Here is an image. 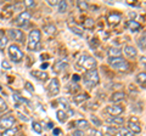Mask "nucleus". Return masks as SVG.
<instances>
[{"label":"nucleus","mask_w":146,"mask_h":136,"mask_svg":"<svg viewBox=\"0 0 146 136\" xmlns=\"http://www.w3.org/2000/svg\"><path fill=\"white\" fill-rule=\"evenodd\" d=\"M16 131H17V129L15 128H10V129H6L4 133L1 134V136H15L16 135Z\"/></svg>","instance_id":"nucleus-27"},{"label":"nucleus","mask_w":146,"mask_h":136,"mask_svg":"<svg viewBox=\"0 0 146 136\" xmlns=\"http://www.w3.org/2000/svg\"><path fill=\"white\" fill-rule=\"evenodd\" d=\"M31 74L33 75L34 78H36L38 80H40V81H46L48 78H49L48 73H45V72H42V71H32Z\"/></svg>","instance_id":"nucleus-12"},{"label":"nucleus","mask_w":146,"mask_h":136,"mask_svg":"<svg viewBox=\"0 0 146 136\" xmlns=\"http://www.w3.org/2000/svg\"><path fill=\"white\" fill-rule=\"evenodd\" d=\"M125 98V94L124 92H122V91H117V92H113L112 94V96H111V102L113 103H118V102H121L123 101V100Z\"/></svg>","instance_id":"nucleus-13"},{"label":"nucleus","mask_w":146,"mask_h":136,"mask_svg":"<svg viewBox=\"0 0 146 136\" xmlns=\"http://www.w3.org/2000/svg\"><path fill=\"white\" fill-rule=\"evenodd\" d=\"M128 130L131 131L133 134H139L141 131V128L138 123V119H135V118H131L129 120V123H128Z\"/></svg>","instance_id":"nucleus-11"},{"label":"nucleus","mask_w":146,"mask_h":136,"mask_svg":"<svg viewBox=\"0 0 146 136\" xmlns=\"http://www.w3.org/2000/svg\"><path fill=\"white\" fill-rule=\"evenodd\" d=\"M7 110V105L6 102L4 101V98L0 97V111H6Z\"/></svg>","instance_id":"nucleus-35"},{"label":"nucleus","mask_w":146,"mask_h":136,"mask_svg":"<svg viewBox=\"0 0 146 136\" xmlns=\"http://www.w3.org/2000/svg\"><path fill=\"white\" fill-rule=\"evenodd\" d=\"M136 81L141 85L146 84V73L145 72H141V73H139L138 75H136Z\"/></svg>","instance_id":"nucleus-26"},{"label":"nucleus","mask_w":146,"mask_h":136,"mask_svg":"<svg viewBox=\"0 0 146 136\" xmlns=\"http://www.w3.org/2000/svg\"><path fill=\"white\" fill-rule=\"evenodd\" d=\"M73 80H74V81H78V80H79V77L77 75V74H74V75H73Z\"/></svg>","instance_id":"nucleus-46"},{"label":"nucleus","mask_w":146,"mask_h":136,"mask_svg":"<svg viewBox=\"0 0 146 136\" xmlns=\"http://www.w3.org/2000/svg\"><path fill=\"white\" fill-rule=\"evenodd\" d=\"M76 126H77V128H78L79 130L88 129V128H89V123H88V120H85V119H80V120H77V121H76Z\"/></svg>","instance_id":"nucleus-20"},{"label":"nucleus","mask_w":146,"mask_h":136,"mask_svg":"<svg viewBox=\"0 0 146 136\" xmlns=\"http://www.w3.org/2000/svg\"><path fill=\"white\" fill-rule=\"evenodd\" d=\"M108 65L118 71H127L128 69V63L125 60H123L122 57H110Z\"/></svg>","instance_id":"nucleus-4"},{"label":"nucleus","mask_w":146,"mask_h":136,"mask_svg":"<svg viewBox=\"0 0 146 136\" xmlns=\"http://www.w3.org/2000/svg\"><path fill=\"white\" fill-rule=\"evenodd\" d=\"M13 101L16 102V105H17V106L20 105V103H23V102H26L25 100L22 98V97H21L18 94H13Z\"/></svg>","instance_id":"nucleus-30"},{"label":"nucleus","mask_w":146,"mask_h":136,"mask_svg":"<svg viewBox=\"0 0 146 136\" xmlns=\"http://www.w3.org/2000/svg\"><path fill=\"white\" fill-rule=\"evenodd\" d=\"M45 32H46L48 34H52V33H55V30H56V28H55V26H52V24H48V26H45Z\"/></svg>","instance_id":"nucleus-33"},{"label":"nucleus","mask_w":146,"mask_h":136,"mask_svg":"<svg viewBox=\"0 0 146 136\" xmlns=\"http://www.w3.org/2000/svg\"><path fill=\"white\" fill-rule=\"evenodd\" d=\"M18 117H21V119H22V120H25V121H28V118H27V117H25V116H22L21 113H18Z\"/></svg>","instance_id":"nucleus-45"},{"label":"nucleus","mask_w":146,"mask_h":136,"mask_svg":"<svg viewBox=\"0 0 146 136\" xmlns=\"http://www.w3.org/2000/svg\"><path fill=\"white\" fill-rule=\"evenodd\" d=\"M108 123H112V124H116V125H123V123H124V119L121 117H115L112 118V119H107Z\"/></svg>","instance_id":"nucleus-25"},{"label":"nucleus","mask_w":146,"mask_h":136,"mask_svg":"<svg viewBox=\"0 0 146 136\" xmlns=\"http://www.w3.org/2000/svg\"><path fill=\"white\" fill-rule=\"evenodd\" d=\"M39 44H40V30H38V29L31 30L27 49H28L29 51H38Z\"/></svg>","instance_id":"nucleus-1"},{"label":"nucleus","mask_w":146,"mask_h":136,"mask_svg":"<svg viewBox=\"0 0 146 136\" xmlns=\"http://www.w3.org/2000/svg\"><path fill=\"white\" fill-rule=\"evenodd\" d=\"M119 134H121V136H134V134L131 133V131H129V130L125 129V128H122L119 130Z\"/></svg>","instance_id":"nucleus-32"},{"label":"nucleus","mask_w":146,"mask_h":136,"mask_svg":"<svg viewBox=\"0 0 146 136\" xmlns=\"http://www.w3.org/2000/svg\"><path fill=\"white\" fill-rule=\"evenodd\" d=\"M58 92H60V81L56 78H54L48 85V94H49V96H55Z\"/></svg>","instance_id":"nucleus-7"},{"label":"nucleus","mask_w":146,"mask_h":136,"mask_svg":"<svg viewBox=\"0 0 146 136\" xmlns=\"http://www.w3.org/2000/svg\"><path fill=\"white\" fill-rule=\"evenodd\" d=\"M89 135L90 136H102V133L101 131H99V130H96V129H93V130L89 131Z\"/></svg>","instance_id":"nucleus-37"},{"label":"nucleus","mask_w":146,"mask_h":136,"mask_svg":"<svg viewBox=\"0 0 146 136\" xmlns=\"http://www.w3.org/2000/svg\"><path fill=\"white\" fill-rule=\"evenodd\" d=\"M9 56H10L11 60L16 63L21 62L23 60V52L21 51V49L18 48L16 44H12L9 46Z\"/></svg>","instance_id":"nucleus-2"},{"label":"nucleus","mask_w":146,"mask_h":136,"mask_svg":"<svg viewBox=\"0 0 146 136\" xmlns=\"http://www.w3.org/2000/svg\"><path fill=\"white\" fill-rule=\"evenodd\" d=\"M106 133L108 134V135H116L117 134V130H116V128H111V126H107L106 128Z\"/></svg>","instance_id":"nucleus-36"},{"label":"nucleus","mask_w":146,"mask_h":136,"mask_svg":"<svg viewBox=\"0 0 146 136\" xmlns=\"http://www.w3.org/2000/svg\"><path fill=\"white\" fill-rule=\"evenodd\" d=\"M49 5H51V6H57L58 5V1H55V0H54V1H52V0H49Z\"/></svg>","instance_id":"nucleus-44"},{"label":"nucleus","mask_w":146,"mask_h":136,"mask_svg":"<svg viewBox=\"0 0 146 136\" xmlns=\"http://www.w3.org/2000/svg\"><path fill=\"white\" fill-rule=\"evenodd\" d=\"M121 21V15L119 13H110L108 15V22L111 24H117Z\"/></svg>","instance_id":"nucleus-17"},{"label":"nucleus","mask_w":146,"mask_h":136,"mask_svg":"<svg viewBox=\"0 0 146 136\" xmlns=\"http://www.w3.org/2000/svg\"><path fill=\"white\" fill-rule=\"evenodd\" d=\"M84 81L86 85L89 86H95L99 83V73L96 69H90L86 71V73L84 74Z\"/></svg>","instance_id":"nucleus-3"},{"label":"nucleus","mask_w":146,"mask_h":136,"mask_svg":"<svg viewBox=\"0 0 146 136\" xmlns=\"http://www.w3.org/2000/svg\"><path fill=\"white\" fill-rule=\"evenodd\" d=\"M32 128H33V130L35 131L36 134L42 133V125H40L38 121H33V124H32Z\"/></svg>","instance_id":"nucleus-29"},{"label":"nucleus","mask_w":146,"mask_h":136,"mask_svg":"<svg viewBox=\"0 0 146 136\" xmlns=\"http://www.w3.org/2000/svg\"><path fill=\"white\" fill-rule=\"evenodd\" d=\"M138 46L141 50H146V30L141 33V35L138 39Z\"/></svg>","instance_id":"nucleus-16"},{"label":"nucleus","mask_w":146,"mask_h":136,"mask_svg":"<svg viewBox=\"0 0 146 136\" xmlns=\"http://www.w3.org/2000/svg\"><path fill=\"white\" fill-rule=\"evenodd\" d=\"M86 98H88V95L86 94H79V95H77V96L73 98V101H74V103H77V105H79V103L84 102Z\"/></svg>","instance_id":"nucleus-24"},{"label":"nucleus","mask_w":146,"mask_h":136,"mask_svg":"<svg viewBox=\"0 0 146 136\" xmlns=\"http://www.w3.org/2000/svg\"><path fill=\"white\" fill-rule=\"evenodd\" d=\"M140 23H138V22H135V21H129L128 22V28H129L131 32H136V30H139L140 29Z\"/></svg>","instance_id":"nucleus-23"},{"label":"nucleus","mask_w":146,"mask_h":136,"mask_svg":"<svg viewBox=\"0 0 146 136\" xmlns=\"http://www.w3.org/2000/svg\"><path fill=\"white\" fill-rule=\"evenodd\" d=\"M93 26H94V21L93 20H90V18L85 20V22H84V27H85V28H91Z\"/></svg>","instance_id":"nucleus-38"},{"label":"nucleus","mask_w":146,"mask_h":136,"mask_svg":"<svg viewBox=\"0 0 146 136\" xmlns=\"http://www.w3.org/2000/svg\"><path fill=\"white\" fill-rule=\"evenodd\" d=\"M73 136H84V134L82 130H76L74 133H73Z\"/></svg>","instance_id":"nucleus-43"},{"label":"nucleus","mask_w":146,"mask_h":136,"mask_svg":"<svg viewBox=\"0 0 146 136\" xmlns=\"http://www.w3.org/2000/svg\"><path fill=\"white\" fill-rule=\"evenodd\" d=\"M56 117H57V120L60 121V123H66V121H67V118H68L67 113H66L65 111H57Z\"/></svg>","instance_id":"nucleus-19"},{"label":"nucleus","mask_w":146,"mask_h":136,"mask_svg":"<svg viewBox=\"0 0 146 136\" xmlns=\"http://www.w3.org/2000/svg\"><path fill=\"white\" fill-rule=\"evenodd\" d=\"M7 33H9V37H10L12 40H15V42H18V43L25 42V35H23V33H22V30H20V29H9Z\"/></svg>","instance_id":"nucleus-8"},{"label":"nucleus","mask_w":146,"mask_h":136,"mask_svg":"<svg viewBox=\"0 0 146 136\" xmlns=\"http://www.w3.org/2000/svg\"><path fill=\"white\" fill-rule=\"evenodd\" d=\"M49 65H48V63H43V65H42V69H44V68H46Z\"/></svg>","instance_id":"nucleus-47"},{"label":"nucleus","mask_w":146,"mask_h":136,"mask_svg":"<svg viewBox=\"0 0 146 136\" xmlns=\"http://www.w3.org/2000/svg\"><path fill=\"white\" fill-rule=\"evenodd\" d=\"M68 27H70V29L73 32L74 34H77V35H79V37H83L84 35V30L83 29H80V28H78L76 24H72V23H68Z\"/></svg>","instance_id":"nucleus-18"},{"label":"nucleus","mask_w":146,"mask_h":136,"mask_svg":"<svg viewBox=\"0 0 146 136\" xmlns=\"http://www.w3.org/2000/svg\"><path fill=\"white\" fill-rule=\"evenodd\" d=\"M6 44H7V37L5 35V33H4V30L0 29V50L5 48Z\"/></svg>","instance_id":"nucleus-21"},{"label":"nucleus","mask_w":146,"mask_h":136,"mask_svg":"<svg viewBox=\"0 0 146 136\" xmlns=\"http://www.w3.org/2000/svg\"><path fill=\"white\" fill-rule=\"evenodd\" d=\"M1 66H3L4 69H11V65H10V63H9L6 60H4V61L1 62Z\"/></svg>","instance_id":"nucleus-40"},{"label":"nucleus","mask_w":146,"mask_h":136,"mask_svg":"<svg viewBox=\"0 0 146 136\" xmlns=\"http://www.w3.org/2000/svg\"><path fill=\"white\" fill-rule=\"evenodd\" d=\"M13 124H15V117H12V116H6L0 119V128L5 129V130L12 128Z\"/></svg>","instance_id":"nucleus-9"},{"label":"nucleus","mask_w":146,"mask_h":136,"mask_svg":"<svg viewBox=\"0 0 146 136\" xmlns=\"http://www.w3.org/2000/svg\"><path fill=\"white\" fill-rule=\"evenodd\" d=\"M67 67H68V63L66 61H57L54 65V71L56 72V73H60V72L65 71Z\"/></svg>","instance_id":"nucleus-14"},{"label":"nucleus","mask_w":146,"mask_h":136,"mask_svg":"<svg viewBox=\"0 0 146 136\" xmlns=\"http://www.w3.org/2000/svg\"><path fill=\"white\" fill-rule=\"evenodd\" d=\"M25 88L28 90L29 92H34V88H33V85H32L29 81H26V83H25Z\"/></svg>","instance_id":"nucleus-39"},{"label":"nucleus","mask_w":146,"mask_h":136,"mask_svg":"<svg viewBox=\"0 0 146 136\" xmlns=\"http://www.w3.org/2000/svg\"><path fill=\"white\" fill-rule=\"evenodd\" d=\"M91 120H93V123L95 124V125H101V121H100L99 119H98V117H95V116H93V117H91Z\"/></svg>","instance_id":"nucleus-42"},{"label":"nucleus","mask_w":146,"mask_h":136,"mask_svg":"<svg viewBox=\"0 0 146 136\" xmlns=\"http://www.w3.org/2000/svg\"><path fill=\"white\" fill-rule=\"evenodd\" d=\"M77 5H78L79 10H82V11H86V10H88V4H86L85 1H78V3H77Z\"/></svg>","instance_id":"nucleus-34"},{"label":"nucleus","mask_w":146,"mask_h":136,"mask_svg":"<svg viewBox=\"0 0 146 136\" xmlns=\"http://www.w3.org/2000/svg\"><path fill=\"white\" fill-rule=\"evenodd\" d=\"M29 20H31V13L28 11H23L16 17L13 22H15V24L17 27H23V26H26L27 23H28Z\"/></svg>","instance_id":"nucleus-6"},{"label":"nucleus","mask_w":146,"mask_h":136,"mask_svg":"<svg viewBox=\"0 0 146 136\" xmlns=\"http://www.w3.org/2000/svg\"><path fill=\"white\" fill-rule=\"evenodd\" d=\"M58 12H61V13H63V12H66V10H67V3L66 1H58Z\"/></svg>","instance_id":"nucleus-28"},{"label":"nucleus","mask_w":146,"mask_h":136,"mask_svg":"<svg viewBox=\"0 0 146 136\" xmlns=\"http://www.w3.org/2000/svg\"><path fill=\"white\" fill-rule=\"evenodd\" d=\"M54 134H55V135H58V134H60V130H58V129H56V130L54 131Z\"/></svg>","instance_id":"nucleus-48"},{"label":"nucleus","mask_w":146,"mask_h":136,"mask_svg":"<svg viewBox=\"0 0 146 136\" xmlns=\"http://www.w3.org/2000/svg\"><path fill=\"white\" fill-rule=\"evenodd\" d=\"M124 52L128 57H131L134 58L136 55H138V52H136V49L134 46H131V45H125L124 46Z\"/></svg>","instance_id":"nucleus-15"},{"label":"nucleus","mask_w":146,"mask_h":136,"mask_svg":"<svg viewBox=\"0 0 146 136\" xmlns=\"http://www.w3.org/2000/svg\"><path fill=\"white\" fill-rule=\"evenodd\" d=\"M106 111L110 116H113V117H119L123 111H124V108L122 106H118V105H112V106H108L106 107Z\"/></svg>","instance_id":"nucleus-10"},{"label":"nucleus","mask_w":146,"mask_h":136,"mask_svg":"<svg viewBox=\"0 0 146 136\" xmlns=\"http://www.w3.org/2000/svg\"><path fill=\"white\" fill-rule=\"evenodd\" d=\"M108 55H110V57H121L122 50L117 49V48H111L108 50Z\"/></svg>","instance_id":"nucleus-22"},{"label":"nucleus","mask_w":146,"mask_h":136,"mask_svg":"<svg viewBox=\"0 0 146 136\" xmlns=\"http://www.w3.org/2000/svg\"><path fill=\"white\" fill-rule=\"evenodd\" d=\"M78 66L85 68V69H95V66H96V61L94 60L91 56L88 55H83L79 60H78Z\"/></svg>","instance_id":"nucleus-5"},{"label":"nucleus","mask_w":146,"mask_h":136,"mask_svg":"<svg viewBox=\"0 0 146 136\" xmlns=\"http://www.w3.org/2000/svg\"><path fill=\"white\" fill-rule=\"evenodd\" d=\"M57 103L61 106V108H65V110H66V108H68V102H67L66 98H58Z\"/></svg>","instance_id":"nucleus-31"},{"label":"nucleus","mask_w":146,"mask_h":136,"mask_svg":"<svg viewBox=\"0 0 146 136\" xmlns=\"http://www.w3.org/2000/svg\"><path fill=\"white\" fill-rule=\"evenodd\" d=\"M25 6H27V7H33V6H35V3L33 1V0H27V1H25Z\"/></svg>","instance_id":"nucleus-41"}]
</instances>
